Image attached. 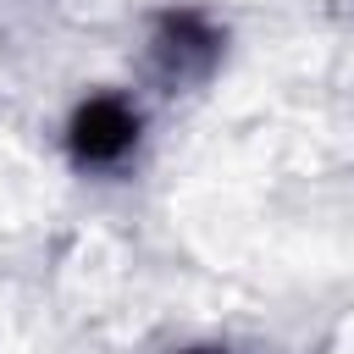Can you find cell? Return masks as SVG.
I'll list each match as a JSON object with an SVG mask.
<instances>
[{"label": "cell", "mask_w": 354, "mask_h": 354, "mask_svg": "<svg viewBox=\"0 0 354 354\" xmlns=\"http://www.w3.org/2000/svg\"><path fill=\"white\" fill-rule=\"evenodd\" d=\"M188 354H227V348H188Z\"/></svg>", "instance_id": "3"}, {"label": "cell", "mask_w": 354, "mask_h": 354, "mask_svg": "<svg viewBox=\"0 0 354 354\" xmlns=\"http://www.w3.org/2000/svg\"><path fill=\"white\" fill-rule=\"evenodd\" d=\"M216 44H221V39H216L199 17H166L155 55H160V66H166L171 77H199V72H210Z\"/></svg>", "instance_id": "2"}, {"label": "cell", "mask_w": 354, "mask_h": 354, "mask_svg": "<svg viewBox=\"0 0 354 354\" xmlns=\"http://www.w3.org/2000/svg\"><path fill=\"white\" fill-rule=\"evenodd\" d=\"M66 144H72L77 166H116L138 144V111L116 94H94V100L77 105V116L66 127Z\"/></svg>", "instance_id": "1"}]
</instances>
